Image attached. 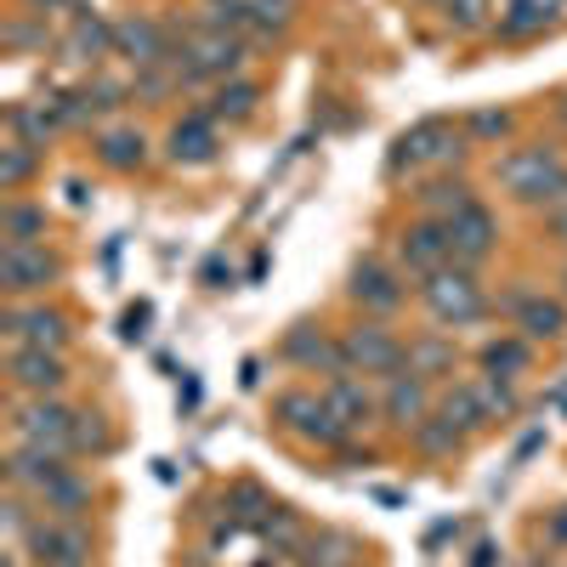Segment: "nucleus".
I'll use <instances>...</instances> for the list:
<instances>
[{
    "instance_id": "5701e85b",
    "label": "nucleus",
    "mask_w": 567,
    "mask_h": 567,
    "mask_svg": "<svg viewBox=\"0 0 567 567\" xmlns=\"http://www.w3.org/2000/svg\"><path fill=\"white\" fill-rule=\"evenodd\" d=\"M465 205H477V199H471V187H465V182H432V187L420 194V210L432 216V221H454Z\"/></svg>"
},
{
    "instance_id": "ea45409f",
    "label": "nucleus",
    "mask_w": 567,
    "mask_h": 567,
    "mask_svg": "<svg viewBox=\"0 0 567 567\" xmlns=\"http://www.w3.org/2000/svg\"><path fill=\"white\" fill-rule=\"evenodd\" d=\"M556 233H567V216H561V221H556Z\"/></svg>"
},
{
    "instance_id": "7ed1b4c3",
    "label": "nucleus",
    "mask_w": 567,
    "mask_h": 567,
    "mask_svg": "<svg viewBox=\"0 0 567 567\" xmlns=\"http://www.w3.org/2000/svg\"><path fill=\"white\" fill-rule=\"evenodd\" d=\"M420 296H425V307H432V318L437 323H477L483 312H488V301H483V290H477V278H471V272H432V278H425L420 284Z\"/></svg>"
},
{
    "instance_id": "4468645a",
    "label": "nucleus",
    "mask_w": 567,
    "mask_h": 567,
    "mask_svg": "<svg viewBox=\"0 0 567 567\" xmlns=\"http://www.w3.org/2000/svg\"><path fill=\"white\" fill-rule=\"evenodd\" d=\"M352 301L369 307V312H398V307H403V284H398V272L381 267V261H358V267H352Z\"/></svg>"
},
{
    "instance_id": "412c9836",
    "label": "nucleus",
    "mask_w": 567,
    "mask_h": 567,
    "mask_svg": "<svg viewBox=\"0 0 567 567\" xmlns=\"http://www.w3.org/2000/svg\"><path fill=\"white\" fill-rule=\"evenodd\" d=\"M284 352H290V363H301V369H318V363H323L329 374H347V352H336V347L318 336V329H296Z\"/></svg>"
},
{
    "instance_id": "c756f323",
    "label": "nucleus",
    "mask_w": 567,
    "mask_h": 567,
    "mask_svg": "<svg viewBox=\"0 0 567 567\" xmlns=\"http://www.w3.org/2000/svg\"><path fill=\"white\" fill-rule=\"evenodd\" d=\"M29 171H34V148L12 136L7 148H0V187H23V182H29Z\"/></svg>"
},
{
    "instance_id": "9d476101",
    "label": "nucleus",
    "mask_w": 567,
    "mask_h": 567,
    "mask_svg": "<svg viewBox=\"0 0 567 567\" xmlns=\"http://www.w3.org/2000/svg\"><path fill=\"white\" fill-rule=\"evenodd\" d=\"M12 386L23 398H58L69 386V369L58 352H40V347H12Z\"/></svg>"
},
{
    "instance_id": "2f4dec72",
    "label": "nucleus",
    "mask_w": 567,
    "mask_h": 567,
    "mask_svg": "<svg viewBox=\"0 0 567 567\" xmlns=\"http://www.w3.org/2000/svg\"><path fill=\"white\" fill-rule=\"evenodd\" d=\"M409 369H414V374H443V369H454V341H420V347H409Z\"/></svg>"
},
{
    "instance_id": "f704fd0d",
    "label": "nucleus",
    "mask_w": 567,
    "mask_h": 567,
    "mask_svg": "<svg viewBox=\"0 0 567 567\" xmlns=\"http://www.w3.org/2000/svg\"><path fill=\"white\" fill-rule=\"evenodd\" d=\"M290 12H296V0H250V18L261 29H284V23H290Z\"/></svg>"
},
{
    "instance_id": "1a4fd4ad",
    "label": "nucleus",
    "mask_w": 567,
    "mask_h": 567,
    "mask_svg": "<svg viewBox=\"0 0 567 567\" xmlns=\"http://www.w3.org/2000/svg\"><path fill=\"white\" fill-rule=\"evenodd\" d=\"M425 159H460V136L443 120H420L392 142V171L403 165H425Z\"/></svg>"
},
{
    "instance_id": "f257e3e1",
    "label": "nucleus",
    "mask_w": 567,
    "mask_h": 567,
    "mask_svg": "<svg viewBox=\"0 0 567 567\" xmlns=\"http://www.w3.org/2000/svg\"><path fill=\"white\" fill-rule=\"evenodd\" d=\"M499 182L511 187L516 199H528V205H561L567 199V165L556 159V148H545V142L499 159Z\"/></svg>"
},
{
    "instance_id": "39448f33",
    "label": "nucleus",
    "mask_w": 567,
    "mask_h": 567,
    "mask_svg": "<svg viewBox=\"0 0 567 567\" xmlns=\"http://www.w3.org/2000/svg\"><path fill=\"white\" fill-rule=\"evenodd\" d=\"M278 420L290 425V432H301L307 443H323V449H341L352 432L336 420V409L323 403V392H284L278 398Z\"/></svg>"
},
{
    "instance_id": "a878e982",
    "label": "nucleus",
    "mask_w": 567,
    "mask_h": 567,
    "mask_svg": "<svg viewBox=\"0 0 567 567\" xmlns=\"http://www.w3.org/2000/svg\"><path fill=\"white\" fill-rule=\"evenodd\" d=\"M97 154H103L109 171H136L142 154H148V142H142L136 131H109V136L97 142Z\"/></svg>"
},
{
    "instance_id": "cd10ccee",
    "label": "nucleus",
    "mask_w": 567,
    "mask_h": 567,
    "mask_svg": "<svg viewBox=\"0 0 567 567\" xmlns=\"http://www.w3.org/2000/svg\"><path fill=\"white\" fill-rule=\"evenodd\" d=\"M256 114V85L250 80H233L216 91V103H210V120H250Z\"/></svg>"
},
{
    "instance_id": "58836bf2",
    "label": "nucleus",
    "mask_w": 567,
    "mask_h": 567,
    "mask_svg": "<svg viewBox=\"0 0 567 567\" xmlns=\"http://www.w3.org/2000/svg\"><path fill=\"white\" fill-rule=\"evenodd\" d=\"M29 7H45V12H52V7H69V0H29Z\"/></svg>"
},
{
    "instance_id": "6e6552de",
    "label": "nucleus",
    "mask_w": 567,
    "mask_h": 567,
    "mask_svg": "<svg viewBox=\"0 0 567 567\" xmlns=\"http://www.w3.org/2000/svg\"><path fill=\"white\" fill-rule=\"evenodd\" d=\"M0 284H7L12 301L40 296L45 284H58V261L45 256L40 245H7V250H0Z\"/></svg>"
},
{
    "instance_id": "6ab92c4d",
    "label": "nucleus",
    "mask_w": 567,
    "mask_h": 567,
    "mask_svg": "<svg viewBox=\"0 0 567 567\" xmlns=\"http://www.w3.org/2000/svg\"><path fill=\"white\" fill-rule=\"evenodd\" d=\"M561 0H511V12L499 18V40H534L550 29Z\"/></svg>"
},
{
    "instance_id": "dca6fc26",
    "label": "nucleus",
    "mask_w": 567,
    "mask_h": 567,
    "mask_svg": "<svg viewBox=\"0 0 567 567\" xmlns=\"http://www.w3.org/2000/svg\"><path fill=\"white\" fill-rule=\"evenodd\" d=\"M34 505H40V516H69V523H80V511L91 505V483L80 477L74 465H63L58 477L34 494Z\"/></svg>"
},
{
    "instance_id": "c9c22d12",
    "label": "nucleus",
    "mask_w": 567,
    "mask_h": 567,
    "mask_svg": "<svg viewBox=\"0 0 567 567\" xmlns=\"http://www.w3.org/2000/svg\"><path fill=\"white\" fill-rule=\"evenodd\" d=\"M74 449H109V432L97 425V414H80L74 420Z\"/></svg>"
},
{
    "instance_id": "b1692460",
    "label": "nucleus",
    "mask_w": 567,
    "mask_h": 567,
    "mask_svg": "<svg viewBox=\"0 0 567 567\" xmlns=\"http://www.w3.org/2000/svg\"><path fill=\"white\" fill-rule=\"evenodd\" d=\"M443 414H449V420L460 425V432H483V425H488V403H483L477 381L454 386V392H449V403H443Z\"/></svg>"
},
{
    "instance_id": "0eeeda50",
    "label": "nucleus",
    "mask_w": 567,
    "mask_h": 567,
    "mask_svg": "<svg viewBox=\"0 0 567 567\" xmlns=\"http://www.w3.org/2000/svg\"><path fill=\"white\" fill-rule=\"evenodd\" d=\"M341 352H347V369H363V374H392L409 363V352L386 336L381 323H358V329H347V341H341Z\"/></svg>"
},
{
    "instance_id": "a211bd4d",
    "label": "nucleus",
    "mask_w": 567,
    "mask_h": 567,
    "mask_svg": "<svg viewBox=\"0 0 567 567\" xmlns=\"http://www.w3.org/2000/svg\"><path fill=\"white\" fill-rule=\"evenodd\" d=\"M425 409H432V392H425V374H392L386 381V414L398 420V425H420L425 420Z\"/></svg>"
},
{
    "instance_id": "e433bc0d",
    "label": "nucleus",
    "mask_w": 567,
    "mask_h": 567,
    "mask_svg": "<svg viewBox=\"0 0 567 567\" xmlns=\"http://www.w3.org/2000/svg\"><path fill=\"white\" fill-rule=\"evenodd\" d=\"M471 131H477V136H505L511 131V114H477V120H471Z\"/></svg>"
},
{
    "instance_id": "423d86ee",
    "label": "nucleus",
    "mask_w": 567,
    "mask_h": 567,
    "mask_svg": "<svg viewBox=\"0 0 567 567\" xmlns=\"http://www.w3.org/2000/svg\"><path fill=\"white\" fill-rule=\"evenodd\" d=\"M398 261H403V272H414V278H432V272H443L449 261H454V239H449V221H414V227H403V239H398Z\"/></svg>"
},
{
    "instance_id": "aec40b11",
    "label": "nucleus",
    "mask_w": 567,
    "mask_h": 567,
    "mask_svg": "<svg viewBox=\"0 0 567 567\" xmlns=\"http://www.w3.org/2000/svg\"><path fill=\"white\" fill-rule=\"evenodd\" d=\"M114 52V29L97 18V12H80L74 18V34H69V58L74 63H97V58H109Z\"/></svg>"
},
{
    "instance_id": "2eb2a0df",
    "label": "nucleus",
    "mask_w": 567,
    "mask_h": 567,
    "mask_svg": "<svg viewBox=\"0 0 567 567\" xmlns=\"http://www.w3.org/2000/svg\"><path fill=\"white\" fill-rule=\"evenodd\" d=\"M171 159L176 165H210L216 159V120L210 114H187L171 125Z\"/></svg>"
},
{
    "instance_id": "c85d7f7f",
    "label": "nucleus",
    "mask_w": 567,
    "mask_h": 567,
    "mask_svg": "<svg viewBox=\"0 0 567 567\" xmlns=\"http://www.w3.org/2000/svg\"><path fill=\"white\" fill-rule=\"evenodd\" d=\"M7 125H12L18 142H29V148H45V136H52V114H45V109H29V103H18V109L7 114Z\"/></svg>"
},
{
    "instance_id": "f3484780",
    "label": "nucleus",
    "mask_w": 567,
    "mask_h": 567,
    "mask_svg": "<svg viewBox=\"0 0 567 567\" xmlns=\"http://www.w3.org/2000/svg\"><path fill=\"white\" fill-rule=\"evenodd\" d=\"M323 403L336 409V420L347 425V432H358V425L374 414V398L369 386L358 381V374H329V386H323Z\"/></svg>"
},
{
    "instance_id": "7c9ffc66",
    "label": "nucleus",
    "mask_w": 567,
    "mask_h": 567,
    "mask_svg": "<svg viewBox=\"0 0 567 567\" xmlns=\"http://www.w3.org/2000/svg\"><path fill=\"white\" fill-rule=\"evenodd\" d=\"M414 437H420L425 454H449V449L460 443V432H454V420H449V414H425V420L414 425Z\"/></svg>"
},
{
    "instance_id": "72a5a7b5",
    "label": "nucleus",
    "mask_w": 567,
    "mask_h": 567,
    "mask_svg": "<svg viewBox=\"0 0 567 567\" xmlns=\"http://www.w3.org/2000/svg\"><path fill=\"white\" fill-rule=\"evenodd\" d=\"M443 7H449V23L465 34H477L488 23V0H443Z\"/></svg>"
},
{
    "instance_id": "bb28decb",
    "label": "nucleus",
    "mask_w": 567,
    "mask_h": 567,
    "mask_svg": "<svg viewBox=\"0 0 567 567\" xmlns=\"http://www.w3.org/2000/svg\"><path fill=\"white\" fill-rule=\"evenodd\" d=\"M301 567H352V539L347 534H318L301 545Z\"/></svg>"
},
{
    "instance_id": "79ce46f5",
    "label": "nucleus",
    "mask_w": 567,
    "mask_h": 567,
    "mask_svg": "<svg viewBox=\"0 0 567 567\" xmlns=\"http://www.w3.org/2000/svg\"><path fill=\"white\" fill-rule=\"evenodd\" d=\"M437 7H443V0H437Z\"/></svg>"
},
{
    "instance_id": "4c0bfd02",
    "label": "nucleus",
    "mask_w": 567,
    "mask_h": 567,
    "mask_svg": "<svg viewBox=\"0 0 567 567\" xmlns=\"http://www.w3.org/2000/svg\"><path fill=\"white\" fill-rule=\"evenodd\" d=\"M550 534H556V539H567V511H561L556 523H550Z\"/></svg>"
},
{
    "instance_id": "ddd939ff",
    "label": "nucleus",
    "mask_w": 567,
    "mask_h": 567,
    "mask_svg": "<svg viewBox=\"0 0 567 567\" xmlns=\"http://www.w3.org/2000/svg\"><path fill=\"white\" fill-rule=\"evenodd\" d=\"M114 58H125L136 69H159V63H171V45H165L159 23L125 18V23H114Z\"/></svg>"
},
{
    "instance_id": "f8f14e48",
    "label": "nucleus",
    "mask_w": 567,
    "mask_h": 567,
    "mask_svg": "<svg viewBox=\"0 0 567 567\" xmlns=\"http://www.w3.org/2000/svg\"><path fill=\"white\" fill-rule=\"evenodd\" d=\"M449 239H454V261H460V267H477V261H488L494 245H499V221H494L483 205H465V210L449 221Z\"/></svg>"
},
{
    "instance_id": "393cba45",
    "label": "nucleus",
    "mask_w": 567,
    "mask_h": 567,
    "mask_svg": "<svg viewBox=\"0 0 567 567\" xmlns=\"http://www.w3.org/2000/svg\"><path fill=\"white\" fill-rule=\"evenodd\" d=\"M40 233H45V210L40 205H7V210H0V239H7V245H34L40 239Z\"/></svg>"
},
{
    "instance_id": "9b49d317",
    "label": "nucleus",
    "mask_w": 567,
    "mask_h": 567,
    "mask_svg": "<svg viewBox=\"0 0 567 567\" xmlns=\"http://www.w3.org/2000/svg\"><path fill=\"white\" fill-rule=\"evenodd\" d=\"M7 336H12V347H40V352H63V341H69V323H63V312H52V307H7Z\"/></svg>"
},
{
    "instance_id": "4be33fe9",
    "label": "nucleus",
    "mask_w": 567,
    "mask_h": 567,
    "mask_svg": "<svg viewBox=\"0 0 567 567\" xmlns=\"http://www.w3.org/2000/svg\"><path fill=\"white\" fill-rule=\"evenodd\" d=\"M516 323H523V336H528V341H556L561 329H567V307L534 296V301H523V318H516Z\"/></svg>"
},
{
    "instance_id": "a19ab883",
    "label": "nucleus",
    "mask_w": 567,
    "mask_h": 567,
    "mask_svg": "<svg viewBox=\"0 0 567 567\" xmlns=\"http://www.w3.org/2000/svg\"><path fill=\"white\" fill-rule=\"evenodd\" d=\"M69 567H91V561H69Z\"/></svg>"
},
{
    "instance_id": "f03ea898",
    "label": "nucleus",
    "mask_w": 567,
    "mask_h": 567,
    "mask_svg": "<svg viewBox=\"0 0 567 567\" xmlns=\"http://www.w3.org/2000/svg\"><path fill=\"white\" fill-rule=\"evenodd\" d=\"M74 409H63L58 398H29L12 409V437L29 443V449H58V454H74Z\"/></svg>"
},
{
    "instance_id": "473e14b6",
    "label": "nucleus",
    "mask_w": 567,
    "mask_h": 567,
    "mask_svg": "<svg viewBox=\"0 0 567 567\" xmlns=\"http://www.w3.org/2000/svg\"><path fill=\"white\" fill-rule=\"evenodd\" d=\"M528 358H534V352H528V341H488V347H483V363H488V369H499V374H523V369H528Z\"/></svg>"
},
{
    "instance_id": "20e7f679",
    "label": "nucleus",
    "mask_w": 567,
    "mask_h": 567,
    "mask_svg": "<svg viewBox=\"0 0 567 567\" xmlns=\"http://www.w3.org/2000/svg\"><path fill=\"white\" fill-rule=\"evenodd\" d=\"M23 550L34 567H69V561H91V534L69 516H40L23 534Z\"/></svg>"
}]
</instances>
